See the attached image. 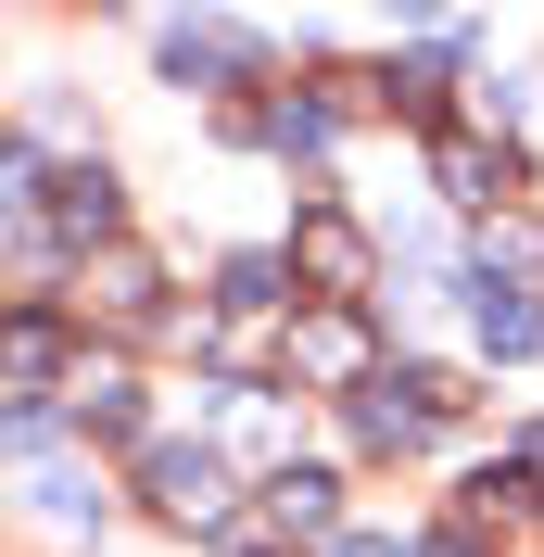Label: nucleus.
<instances>
[{"mask_svg": "<svg viewBox=\"0 0 544 557\" xmlns=\"http://www.w3.org/2000/svg\"><path fill=\"white\" fill-rule=\"evenodd\" d=\"M165 64H177V76H215V64H240V26H165Z\"/></svg>", "mask_w": 544, "mask_h": 557, "instance_id": "10", "label": "nucleus"}, {"mask_svg": "<svg viewBox=\"0 0 544 557\" xmlns=\"http://www.w3.org/2000/svg\"><path fill=\"white\" fill-rule=\"evenodd\" d=\"M89 305L139 330V317H152V267H139V253H102V267H89Z\"/></svg>", "mask_w": 544, "mask_h": 557, "instance_id": "8", "label": "nucleus"}, {"mask_svg": "<svg viewBox=\"0 0 544 557\" xmlns=\"http://www.w3.org/2000/svg\"><path fill=\"white\" fill-rule=\"evenodd\" d=\"M51 368H64V317H0V381L38 393Z\"/></svg>", "mask_w": 544, "mask_h": 557, "instance_id": "6", "label": "nucleus"}, {"mask_svg": "<svg viewBox=\"0 0 544 557\" xmlns=\"http://www.w3.org/2000/svg\"><path fill=\"white\" fill-rule=\"evenodd\" d=\"M481 355H544V305L519 278H481Z\"/></svg>", "mask_w": 544, "mask_h": 557, "instance_id": "5", "label": "nucleus"}, {"mask_svg": "<svg viewBox=\"0 0 544 557\" xmlns=\"http://www.w3.org/2000/svg\"><path fill=\"white\" fill-rule=\"evenodd\" d=\"M254 139H279V152H330V102H267Z\"/></svg>", "mask_w": 544, "mask_h": 557, "instance_id": "9", "label": "nucleus"}, {"mask_svg": "<svg viewBox=\"0 0 544 557\" xmlns=\"http://www.w3.org/2000/svg\"><path fill=\"white\" fill-rule=\"evenodd\" d=\"M76 418H102V431H139V381H127V368H89V381H76Z\"/></svg>", "mask_w": 544, "mask_h": 557, "instance_id": "11", "label": "nucleus"}, {"mask_svg": "<svg viewBox=\"0 0 544 557\" xmlns=\"http://www.w3.org/2000/svg\"><path fill=\"white\" fill-rule=\"evenodd\" d=\"M267 520L279 532H330L342 520V482H330V469H279V482H267Z\"/></svg>", "mask_w": 544, "mask_h": 557, "instance_id": "7", "label": "nucleus"}, {"mask_svg": "<svg viewBox=\"0 0 544 557\" xmlns=\"http://www.w3.org/2000/svg\"><path fill=\"white\" fill-rule=\"evenodd\" d=\"M330 557H406V545H380V532H355V545H330Z\"/></svg>", "mask_w": 544, "mask_h": 557, "instance_id": "13", "label": "nucleus"}, {"mask_svg": "<svg viewBox=\"0 0 544 557\" xmlns=\"http://www.w3.org/2000/svg\"><path fill=\"white\" fill-rule=\"evenodd\" d=\"M292 368H305V381H355V368H368V317L317 305L305 330H292Z\"/></svg>", "mask_w": 544, "mask_h": 557, "instance_id": "3", "label": "nucleus"}, {"mask_svg": "<svg viewBox=\"0 0 544 557\" xmlns=\"http://www.w3.org/2000/svg\"><path fill=\"white\" fill-rule=\"evenodd\" d=\"M292 278H305V292H368V228L342 203H305L292 215Z\"/></svg>", "mask_w": 544, "mask_h": 557, "instance_id": "1", "label": "nucleus"}, {"mask_svg": "<svg viewBox=\"0 0 544 557\" xmlns=\"http://www.w3.org/2000/svg\"><path fill=\"white\" fill-rule=\"evenodd\" d=\"M51 242H114V177L102 165L51 177Z\"/></svg>", "mask_w": 544, "mask_h": 557, "instance_id": "4", "label": "nucleus"}, {"mask_svg": "<svg viewBox=\"0 0 544 557\" xmlns=\"http://www.w3.org/2000/svg\"><path fill=\"white\" fill-rule=\"evenodd\" d=\"M139 482H152V507H165V520H228V456L215 444H152V469H139Z\"/></svg>", "mask_w": 544, "mask_h": 557, "instance_id": "2", "label": "nucleus"}, {"mask_svg": "<svg viewBox=\"0 0 544 557\" xmlns=\"http://www.w3.org/2000/svg\"><path fill=\"white\" fill-rule=\"evenodd\" d=\"M0 203H26V152L13 139H0Z\"/></svg>", "mask_w": 544, "mask_h": 557, "instance_id": "12", "label": "nucleus"}]
</instances>
